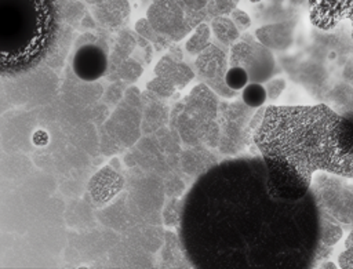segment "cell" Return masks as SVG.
Wrapping results in <instances>:
<instances>
[{
  "label": "cell",
  "mask_w": 353,
  "mask_h": 269,
  "mask_svg": "<svg viewBox=\"0 0 353 269\" xmlns=\"http://www.w3.org/2000/svg\"><path fill=\"white\" fill-rule=\"evenodd\" d=\"M108 68L106 51L95 44V41H85L74 51L72 69L74 74L84 81H95Z\"/></svg>",
  "instance_id": "cell-2"
},
{
  "label": "cell",
  "mask_w": 353,
  "mask_h": 269,
  "mask_svg": "<svg viewBox=\"0 0 353 269\" xmlns=\"http://www.w3.org/2000/svg\"><path fill=\"white\" fill-rule=\"evenodd\" d=\"M250 1H252V3H255V1H259V0H250Z\"/></svg>",
  "instance_id": "cell-8"
},
{
  "label": "cell",
  "mask_w": 353,
  "mask_h": 269,
  "mask_svg": "<svg viewBox=\"0 0 353 269\" xmlns=\"http://www.w3.org/2000/svg\"><path fill=\"white\" fill-rule=\"evenodd\" d=\"M128 12V3L125 0H103L94 6L95 18L103 25L119 23Z\"/></svg>",
  "instance_id": "cell-3"
},
{
  "label": "cell",
  "mask_w": 353,
  "mask_h": 269,
  "mask_svg": "<svg viewBox=\"0 0 353 269\" xmlns=\"http://www.w3.org/2000/svg\"><path fill=\"white\" fill-rule=\"evenodd\" d=\"M68 17V0H0V74H18L54 54Z\"/></svg>",
  "instance_id": "cell-1"
},
{
  "label": "cell",
  "mask_w": 353,
  "mask_h": 269,
  "mask_svg": "<svg viewBox=\"0 0 353 269\" xmlns=\"http://www.w3.org/2000/svg\"><path fill=\"white\" fill-rule=\"evenodd\" d=\"M233 17H234L240 23H243V25H250V18L247 17L245 12H243V11H240V10H236V11H233Z\"/></svg>",
  "instance_id": "cell-6"
},
{
  "label": "cell",
  "mask_w": 353,
  "mask_h": 269,
  "mask_svg": "<svg viewBox=\"0 0 353 269\" xmlns=\"http://www.w3.org/2000/svg\"><path fill=\"white\" fill-rule=\"evenodd\" d=\"M243 101L251 108H259L268 98L266 88L259 83H247L243 88Z\"/></svg>",
  "instance_id": "cell-4"
},
{
  "label": "cell",
  "mask_w": 353,
  "mask_h": 269,
  "mask_svg": "<svg viewBox=\"0 0 353 269\" xmlns=\"http://www.w3.org/2000/svg\"><path fill=\"white\" fill-rule=\"evenodd\" d=\"M88 4H91V6H95V4H99L101 1H103V0H85Z\"/></svg>",
  "instance_id": "cell-7"
},
{
  "label": "cell",
  "mask_w": 353,
  "mask_h": 269,
  "mask_svg": "<svg viewBox=\"0 0 353 269\" xmlns=\"http://www.w3.org/2000/svg\"><path fill=\"white\" fill-rule=\"evenodd\" d=\"M225 81L232 90H243L248 83V73L241 66H233L226 72Z\"/></svg>",
  "instance_id": "cell-5"
}]
</instances>
